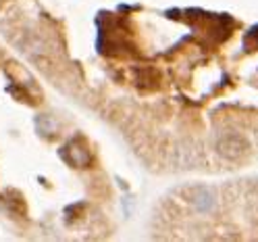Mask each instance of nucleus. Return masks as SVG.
I'll list each match as a JSON object with an SVG mask.
<instances>
[{
    "instance_id": "3",
    "label": "nucleus",
    "mask_w": 258,
    "mask_h": 242,
    "mask_svg": "<svg viewBox=\"0 0 258 242\" xmlns=\"http://www.w3.org/2000/svg\"><path fill=\"white\" fill-rule=\"evenodd\" d=\"M67 159H69V163H71L73 167H86V165L90 163L88 151L82 149V147H73V144L67 149Z\"/></svg>"
},
{
    "instance_id": "2",
    "label": "nucleus",
    "mask_w": 258,
    "mask_h": 242,
    "mask_svg": "<svg viewBox=\"0 0 258 242\" xmlns=\"http://www.w3.org/2000/svg\"><path fill=\"white\" fill-rule=\"evenodd\" d=\"M219 151L221 155L225 157H237L246 151V142L244 138H239V136H229V138H225L219 142Z\"/></svg>"
},
{
    "instance_id": "1",
    "label": "nucleus",
    "mask_w": 258,
    "mask_h": 242,
    "mask_svg": "<svg viewBox=\"0 0 258 242\" xmlns=\"http://www.w3.org/2000/svg\"><path fill=\"white\" fill-rule=\"evenodd\" d=\"M189 203L198 209V211L206 213V211H211V209L215 207V192L211 188H206V186H194L191 192H189Z\"/></svg>"
}]
</instances>
